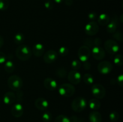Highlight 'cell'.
Here are the masks:
<instances>
[{"mask_svg":"<svg viewBox=\"0 0 123 122\" xmlns=\"http://www.w3.org/2000/svg\"><path fill=\"white\" fill-rule=\"evenodd\" d=\"M32 55V51L29 46L20 45L16 50V56L22 61H26L30 59Z\"/></svg>","mask_w":123,"mask_h":122,"instance_id":"1","label":"cell"},{"mask_svg":"<svg viewBox=\"0 0 123 122\" xmlns=\"http://www.w3.org/2000/svg\"><path fill=\"white\" fill-rule=\"evenodd\" d=\"M7 84L10 89L13 90H19L23 86V80L17 75H13L10 77L7 80Z\"/></svg>","mask_w":123,"mask_h":122,"instance_id":"2","label":"cell"},{"mask_svg":"<svg viewBox=\"0 0 123 122\" xmlns=\"http://www.w3.org/2000/svg\"><path fill=\"white\" fill-rule=\"evenodd\" d=\"M58 92L60 95L64 97H70L74 94L75 88L71 83H64L60 86Z\"/></svg>","mask_w":123,"mask_h":122,"instance_id":"3","label":"cell"},{"mask_svg":"<svg viewBox=\"0 0 123 122\" xmlns=\"http://www.w3.org/2000/svg\"><path fill=\"white\" fill-rule=\"evenodd\" d=\"M86 101L82 97H78L73 100L72 103V108L76 112H80L84 111L86 106Z\"/></svg>","mask_w":123,"mask_h":122,"instance_id":"4","label":"cell"},{"mask_svg":"<svg viewBox=\"0 0 123 122\" xmlns=\"http://www.w3.org/2000/svg\"><path fill=\"white\" fill-rule=\"evenodd\" d=\"M104 47L106 51L111 55H115L120 50V45L114 39H108L105 42Z\"/></svg>","mask_w":123,"mask_h":122,"instance_id":"5","label":"cell"},{"mask_svg":"<svg viewBox=\"0 0 123 122\" xmlns=\"http://www.w3.org/2000/svg\"><path fill=\"white\" fill-rule=\"evenodd\" d=\"M91 92L94 96L98 99H103L106 94L105 88L100 84H95L91 87Z\"/></svg>","mask_w":123,"mask_h":122,"instance_id":"6","label":"cell"},{"mask_svg":"<svg viewBox=\"0 0 123 122\" xmlns=\"http://www.w3.org/2000/svg\"><path fill=\"white\" fill-rule=\"evenodd\" d=\"M91 55L90 49L85 45L80 47L78 51V56L79 61L82 62H85L88 61Z\"/></svg>","mask_w":123,"mask_h":122,"instance_id":"7","label":"cell"},{"mask_svg":"<svg viewBox=\"0 0 123 122\" xmlns=\"http://www.w3.org/2000/svg\"><path fill=\"white\" fill-rule=\"evenodd\" d=\"M113 69L112 64L108 61H102L97 66V69L100 74L106 75L109 74Z\"/></svg>","mask_w":123,"mask_h":122,"instance_id":"8","label":"cell"},{"mask_svg":"<svg viewBox=\"0 0 123 122\" xmlns=\"http://www.w3.org/2000/svg\"><path fill=\"white\" fill-rule=\"evenodd\" d=\"M99 31V27L98 24L95 22H89L85 25V32L86 35L89 36H93L97 34Z\"/></svg>","mask_w":123,"mask_h":122,"instance_id":"9","label":"cell"},{"mask_svg":"<svg viewBox=\"0 0 123 122\" xmlns=\"http://www.w3.org/2000/svg\"><path fill=\"white\" fill-rule=\"evenodd\" d=\"M67 78L72 84L77 85L81 81L82 76L80 73L78 71L73 70L69 72L67 75Z\"/></svg>","mask_w":123,"mask_h":122,"instance_id":"10","label":"cell"},{"mask_svg":"<svg viewBox=\"0 0 123 122\" xmlns=\"http://www.w3.org/2000/svg\"><path fill=\"white\" fill-rule=\"evenodd\" d=\"M57 52L54 50H49L44 53L43 56V60L44 62L48 64L52 63L56 61L58 58Z\"/></svg>","mask_w":123,"mask_h":122,"instance_id":"11","label":"cell"},{"mask_svg":"<svg viewBox=\"0 0 123 122\" xmlns=\"http://www.w3.org/2000/svg\"><path fill=\"white\" fill-rule=\"evenodd\" d=\"M92 55L96 60H102L105 57V51L104 49L100 46H94L92 48Z\"/></svg>","mask_w":123,"mask_h":122,"instance_id":"12","label":"cell"},{"mask_svg":"<svg viewBox=\"0 0 123 122\" xmlns=\"http://www.w3.org/2000/svg\"><path fill=\"white\" fill-rule=\"evenodd\" d=\"M11 112L14 117H21L24 114V107L20 104L17 103L13 105L11 110Z\"/></svg>","mask_w":123,"mask_h":122,"instance_id":"13","label":"cell"},{"mask_svg":"<svg viewBox=\"0 0 123 122\" xmlns=\"http://www.w3.org/2000/svg\"><path fill=\"white\" fill-rule=\"evenodd\" d=\"M35 106L37 108L38 110L44 111L46 110L49 106V103L48 100L43 98H38L35 100L34 102Z\"/></svg>","mask_w":123,"mask_h":122,"instance_id":"14","label":"cell"},{"mask_svg":"<svg viewBox=\"0 0 123 122\" xmlns=\"http://www.w3.org/2000/svg\"><path fill=\"white\" fill-rule=\"evenodd\" d=\"M44 87L49 90L54 91L57 88V83L52 78H46L43 82Z\"/></svg>","mask_w":123,"mask_h":122,"instance_id":"15","label":"cell"},{"mask_svg":"<svg viewBox=\"0 0 123 122\" xmlns=\"http://www.w3.org/2000/svg\"><path fill=\"white\" fill-rule=\"evenodd\" d=\"M44 52V47L41 43H37L32 47V53L36 57L43 56Z\"/></svg>","mask_w":123,"mask_h":122,"instance_id":"16","label":"cell"},{"mask_svg":"<svg viewBox=\"0 0 123 122\" xmlns=\"http://www.w3.org/2000/svg\"><path fill=\"white\" fill-rule=\"evenodd\" d=\"M106 30L108 33H113L116 31L117 27L119 26V21L117 18H113L112 20L109 22L106 25Z\"/></svg>","mask_w":123,"mask_h":122,"instance_id":"17","label":"cell"},{"mask_svg":"<svg viewBox=\"0 0 123 122\" xmlns=\"http://www.w3.org/2000/svg\"><path fill=\"white\" fill-rule=\"evenodd\" d=\"M16 100V95L12 92H8L3 96V102L6 105H11Z\"/></svg>","mask_w":123,"mask_h":122,"instance_id":"18","label":"cell"},{"mask_svg":"<svg viewBox=\"0 0 123 122\" xmlns=\"http://www.w3.org/2000/svg\"><path fill=\"white\" fill-rule=\"evenodd\" d=\"M102 117L99 112L92 111L89 115V120L90 122H101Z\"/></svg>","mask_w":123,"mask_h":122,"instance_id":"19","label":"cell"},{"mask_svg":"<svg viewBox=\"0 0 123 122\" xmlns=\"http://www.w3.org/2000/svg\"><path fill=\"white\" fill-rule=\"evenodd\" d=\"M110 22V17L108 14L105 13H102L99 15L98 18V23L101 26H106Z\"/></svg>","mask_w":123,"mask_h":122,"instance_id":"20","label":"cell"},{"mask_svg":"<svg viewBox=\"0 0 123 122\" xmlns=\"http://www.w3.org/2000/svg\"><path fill=\"white\" fill-rule=\"evenodd\" d=\"M88 105L91 110L96 111V110H98L100 108L101 103L98 99L94 98V99H91V100H90Z\"/></svg>","mask_w":123,"mask_h":122,"instance_id":"21","label":"cell"},{"mask_svg":"<svg viewBox=\"0 0 123 122\" xmlns=\"http://www.w3.org/2000/svg\"><path fill=\"white\" fill-rule=\"evenodd\" d=\"M15 66L11 61H6L4 65V69L7 73H12L14 70Z\"/></svg>","mask_w":123,"mask_h":122,"instance_id":"22","label":"cell"},{"mask_svg":"<svg viewBox=\"0 0 123 122\" xmlns=\"http://www.w3.org/2000/svg\"><path fill=\"white\" fill-rule=\"evenodd\" d=\"M13 39L16 44H22L25 41V36L22 33L18 32L14 36Z\"/></svg>","mask_w":123,"mask_h":122,"instance_id":"23","label":"cell"},{"mask_svg":"<svg viewBox=\"0 0 123 122\" xmlns=\"http://www.w3.org/2000/svg\"><path fill=\"white\" fill-rule=\"evenodd\" d=\"M82 79L84 83L87 85H91L94 83V77L91 74L89 73L84 74L82 77Z\"/></svg>","mask_w":123,"mask_h":122,"instance_id":"24","label":"cell"},{"mask_svg":"<svg viewBox=\"0 0 123 122\" xmlns=\"http://www.w3.org/2000/svg\"><path fill=\"white\" fill-rule=\"evenodd\" d=\"M55 73L57 77L60 78H64L67 76V71L64 68H60L56 69Z\"/></svg>","mask_w":123,"mask_h":122,"instance_id":"25","label":"cell"},{"mask_svg":"<svg viewBox=\"0 0 123 122\" xmlns=\"http://www.w3.org/2000/svg\"><path fill=\"white\" fill-rule=\"evenodd\" d=\"M114 63L116 65L119 66V67H121L123 65V56L120 54L118 55H117L116 56L114 57Z\"/></svg>","mask_w":123,"mask_h":122,"instance_id":"26","label":"cell"},{"mask_svg":"<svg viewBox=\"0 0 123 122\" xmlns=\"http://www.w3.org/2000/svg\"><path fill=\"white\" fill-rule=\"evenodd\" d=\"M10 5L9 0H0V10H6Z\"/></svg>","mask_w":123,"mask_h":122,"instance_id":"27","label":"cell"},{"mask_svg":"<svg viewBox=\"0 0 123 122\" xmlns=\"http://www.w3.org/2000/svg\"><path fill=\"white\" fill-rule=\"evenodd\" d=\"M55 122H71L70 119L64 115H59L55 118Z\"/></svg>","mask_w":123,"mask_h":122,"instance_id":"28","label":"cell"},{"mask_svg":"<svg viewBox=\"0 0 123 122\" xmlns=\"http://www.w3.org/2000/svg\"><path fill=\"white\" fill-rule=\"evenodd\" d=\"M84 45L88 47L90 49V48H92L94 46H95L94 39H92V38H85L84 40Z\"/></svg>","mask_w":123,"mask_h":122,"instance_id":"29","label":"cell"},{"mask_svg":"<svg viewBox=\"0 0 123 122\" xmlns=\"http://www.w3.org/2000/svg\"><path fill=\"white\" fill-rule=\"evenodd\" d=\"M71 65L73 70H78L81 67V62L79 60H73L71 63Z\"/></svg>","mask_w":123,"mask_h":122,"instance_id":"30","label":"cell"},{"mask_svg":"<svg viewBox=\"0 0 123 122\" xmlns=\"http://www.w3.org/2000/svg\"><path fill=\"white\" fill-rule=\"evenodd\" d=\"M68 52H69V50H68V48L64 46L60 47L58 50L59 54H60L61 56H62V57L67 56V55L68 54Z\"/></svg>","mask_w":123,"mask_h":122,"instance_id":"31","label":"cell"},{"mask_svg":"<svg viewBox=\"0 0 123 122\" xmlns=\"http://www.w3.org/2000/svg\"><path fill=\"white\" fill-rule=\"evenodd\" d=\"M42 120L44 122H49L52 120V114L49 112H45L42 116Z\"/></svg>","mask_w":123,"mask_h":122,"instance_id":"32","label":"cell"},{"mask_svg":"<svg viewBox=\"0 0 123 122\" xmlns=\"http://www.w3.org/2000/svg\"><path fill=\"white\" fill-rule=\"evenodd\" d=\"M109 117L111 121H112V122H117L119 119L120 116H119V114L117 111H112V112H111L109 114Z\"/></svg>","mask_w":123,"mask_h":122,"instance_id":"33","label":"cell"},{"mask_svg":"<svg viewBox=\"0 0 123 122\" xmlns=\"http://www.w3.org/2000/svg\"><path fill=\"white\" fill-rule=\"evenodd\" d=\"M113 37L119 41H122L123 40V34L121 31H115L114 33H113Z\"/></svg>","mask_w":123,"mask_h":122,"instance_id":"34","label":"cell"},{"mask_svg":"<svg viewBox=\"0 0 123 122\" xmlns=\"http://www.w3.org/2000/svg\"><path fill=\"white\" fill-rule=\"evenodd\" d=\"M70 119L71 122H85L83 118H79V117H78L76 116H72Z\"/></svg>","mask_w":123,"mask_h":122,"instance_id":"35","label":"cell"},{"mask_svg":"<svg viewBox=\"0 0 123 122\" xmlns=\"http://www.w3.org/2000/svg\"><path fill=\"white\" fill-rule=\"evenodd\" d=\"M44 6L48 10H52L54 8V4L50 1H46L44 4Z\"/></svg>","mask_w":123,"mask_h":122,"instance_id":"36","label":"cell"},{"mask_svg":"<svg viewBox=\"0 0 123 122\" xmlns=\"http://www.w3.org/2000/svg\"><path fill=\"white\" fill-rule=\"evenodd\" d=\"M7 55L4 53L0 51V64L5 63L7 61Z\"/></svg>","mask_w":123,"mask_h":122,"instance_id":"37","label":"cell"},{"mask_svg":"<svg viewBox=\"0 0 123 122\" xmlns=\"http://www.w3.org/2000/svg\"><path fill=\"white\" fill-rule=\"evenodd\" d=\"M88 17L89 19H90V20H94L97 18V14H96V12H91L88 14Z\"/></svg>","mask_w":123,"mask_h":122,"instance_id":"38","label":"cell"},{"mask_svg":"<svg viewBox=\"0 0 123 122\" xmlns=\"http://www.w3.org/2000/svg\"><path fill=\"white\" fill-rule=\"evenodd\" d=\"M117 81L118 84L120 86H123V74H120L117 77Z\"/></svg>","mask_w":123,"mask_h":122,"instance_id":"39","label":"cell"},{"mask_svg":"<svg viewBox=\"0 0 123 122\" xmlns=\"http://www.w3.org/2000/svg\"><path fill=\"white\" fill-rule=\"evenodd\" d=\"M94 45L95 46H100L102 44V39L100 38H96L94 39Z\"/></svg>","mask_w":123,"mask_h":122,"instance_id":"40","label":"cell"},{"mask_svg":"<svg viewBox=\"0 0 123 122\" xmlns=\"http://www.w3.org/2000/svg\"><path fill=\"white\" fill-rule=\"evenodd\" d=\"M84 68L86 70H88L91 68V63L89 62L88 61H86V62H84Z\"/></svg>","mask_w":123,"mask_h":122,"instance_id":"41","label":"cell"},{"mask_svg":"<svg viewBox=\"0 0 123 122\" xmlns=\"http://www.w3.org/2000/svg\"><path fill=\"white\" fill-rule=\"evenodd\" d=\"M17 98L19 99L18 100H20V99H22L23 98V92H21L20 90H17Z\"/></svg>","mask_w":123,"mask_h":122,"instance_id":"42","label":"cell"},{"mask_svg":"<svg viewBox=\"0 0 123 122\" xmlns=\"http://www.w3.org/2000/svg\"><path fill=\"white\" fill-rule=\"evenodd\" d=\"M64 1L66 5H67V6H72L73 3V0H64Z\"/></svg>","mask_w":123,"mask_h":122,"instance_id":"43","label":"cell"},{"mask_svg":"<svg viewBox=\"0 0 123 122\" xmlns=\"http://www.w3.org/2000/svg\"><path fill=\"white\" fill-rule=\"evenodd\" d=\"M4 45V39L1 36H0V49Z\"/></svg>","mask_w":123,"mask_h":122,"instance_id":"44","label":"cell"},{"mask_svg":"<svg viewBox=\"0 0 123 122\" xmlns=\"http://www.w3.org/2000/svg\"><path fill=\"white\" fill-rule=\"evenodd\" d=\"M54 1H55V2H56V3L60 4V3H61V2H63V1H64V0H54Z\"/></svg>","mask_w":123,"mask_h":122,"instance_id":"45","label":"cell"},{"mask_svg":"<svg viewBox=\"0 0 123 122\" xmlns=\"http://www.w3.org/2000/svg\"><path fill=\"white\" fill-rule=\"evenodd\" d=\"M109 1H112V0H109Z\"/></svg>","mask_w":123,"mask_h":122,"instance_id":"46","label":"cell"}]
</instances>
